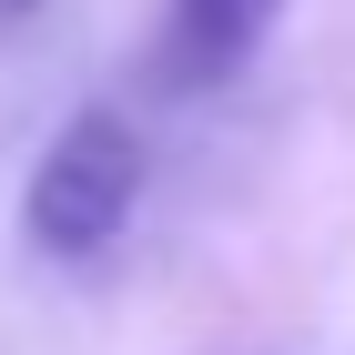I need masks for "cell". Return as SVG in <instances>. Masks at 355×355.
<instances>
[{
  "label": "cell",
  "instance_id": "6da1fadb",
  "mask_svg": "<svg viewBox=\"0 0 355 355\" xmlns=\"http://www.w3.org/2000/svg\"><path fill=\"white\" fill-rule=\"evenodd\" d=\"M142 203V132L122 122L112 102H82L71 122L51 132V153L31 163L21 193V234L41 254H102Z\"/></svg>",
  "mask_w": 355,
  "mask_h": 355
},
{
  "label": "cell",
  "instance_id": "7a4b0ae2",
  "mask_svg": "<svg viewBox=\"0 0 355 355\" xmlns=\"http://www.w3.org/2000/svg\"><path fill=\"white\" fill-rule=\"evenodd\" d=\"M284 21V0H163V82L173 92H203V82H234L264 31Z\"/></svg>",
  "mask_w": 355,
  "mask_h": 355
},
{
  "label": "cell",
  "instance_id": "3957f363",
  "mask_svg": "<svg viewBox=\"0 0 355 355\" xmlns=\"http://www.w3.org/2000/svg\"><path fill=\"white\" fill-rule=\"evenodd\" d=\"M0 10H31V0H0Z\"/></svg>",
  "mask_w": 355,
  "mask_h": 355
}]
</instances>
